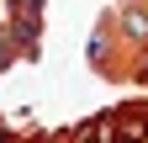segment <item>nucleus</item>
I'll return each mask as SVG.
<instances>
[{
  "instance_id": "f257e3e1",
  "label": "nucleus",
  "mask_w": 148,
  "mask_h": 143,
  "mask_svg": "<svg viewBox=\"0 0 148 143\" xmlns=\"http://www.w3.org/2000/svg\"><path fill=\"white\" fill-rule=\"evenodd\" d=\"M122 32H127V37H138V43H148V6L122 11Z\"/></svg>"
}]
</instances>
